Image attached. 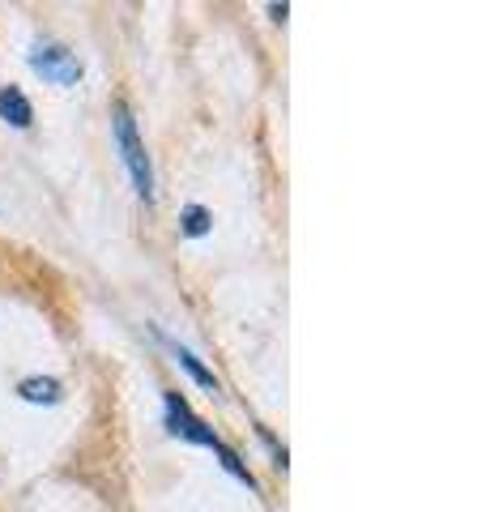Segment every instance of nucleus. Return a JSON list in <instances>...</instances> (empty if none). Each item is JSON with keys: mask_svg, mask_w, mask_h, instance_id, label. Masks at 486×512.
I'll use <instances>...</instances> for the list:
<instances>
[{"mask_svg": "<svg viewBox=\"0 0 486 512\" xmlns=\"http://www.w3.org/2000/svg\"><path fill=\"white\" fill-rule=\"evenodd\" d=\"M162 402H167V427H171V436H180V440H188V444H201V448H214L218 453V461L226 466V474H235L239 483H248V487H256V478H252V470L239 461V453L231 444H222V436L214 427H205L197 414L188 410V402H184V393H175V389H162Z\"/></svg>", "mask_w": 486, "mask_h": 512, "instance_id": "f257e3e1", "label": "nucleus"}, {"mask_svg": "<svg viewBox=\"0 0 486 512\" xmlns=\"http://www.w3.org/2000/svg\"><path fill=\"white\" fill-rule=\"evenodd\" d=\"M111 133H116V146L124 154V167L133 175V188L141 201H154V167H150V154L141 146V133H137V120L128 103H116L111 107Z\"/></svg>", "mask_w": 486, "mask_h": 512, "instance_id": "f03ea898", "label": "nucleus"}, {"mask_svg": "<svg viewBox=\"0 0 486 512\" xmlns=\"http://www.w3.org/2000/svg\"><path fill=\"white\" fill-rule=\"evenodd\" d=\"M30 69L52 86H77L81 82V60L64 43H39L35 52H30Z\"/></svg>", "mask_w": 486, "mask_h": 512, "instance_id": "7ed1b4c3", "label": "nucleus"}, {"mask_svg": "<svg viewBox=\"0 0 486 512\" xmlns=\"http://www.w3.org/2000/svg\"><path fill=\"white\" fill-rule=\"evenodd\" d=\"M154 338L162 342V346H167L171 350V355H175V363H180L184 367V372L192 376V380H197L201 384V389H209V393H218V376L214 372H209V367L197 359V355H192V350L188 346H180V342H175V338H167V333H162V329H154Z\"/></svg>", "mask_w": 486, "mask_h": 512, "instance_id": "20e7f679", "label": "nucleus"}, {"mask_svg": "<svg viewBox=\"0 0 486 512\" xmlns=\"http://www.w3.org/2000/svg\"><path fill=\"white\" fill-rule=\"evenodd\" d=\"M18 393H22V402H30V406H56L64 397V384L56 376H26L18 384Z\"/></svg>", "mask_w": 486, "mask_h": 512, "instance_id": "39448f33", "label": "nucleus"}, {"mask_svg": "<svg viewBox=\"0 0 486 512\" xmlns=\"http://www.w3.org/2000/svg\"><path fill=\"white\" fill-rule=\"evenodd\" d=\"M0 120L13 124V128H30V120H35V107H30V99L18 86L0 90Z\"/></svg>", "mask_w": 486, "mask_h": 512, "instance_id": "423d86ee", "label": "nucleus"}, {"mask_svg": "<svg viewBox=\"0 0 486 512\" xmlns=\"http://www.w3.org/2000/svg\"><path fill=\"white\" fill-rule=\"evenodd\" d=\"M180 231L192 235V239H201L209 231V210H205V205H188V210L180 214Z\"/></svg>", "mask_w": 486, "mask_h": 512, "instance_id": "0eeeda50", "label": "nucleus"}, {"mask_svg": "<svg viewBox=\"0 0 486 512\" xmlns=\"http://www.w3.org/2000/svg\"><path fill=\"white\" fill-rule=\"evenodd\" d=\"M256 436H261V440L269 444V453H273V466H278V470H286V444H278V440H273V436H269V427H256Z\"/></svg>", "mask_w": 486, "mask_h": 512, "instance_id": "6e6552de", "label": "nucleus"}, {"mask_svg": "<svg viewBox=\"0 0 486 512\" xmlns=\"http://www.w3.org/2000/svg\"><path fill=\"white\" fill-rule=\"evenodd\" d=\"M286 13H290V5H269V18L273 22H286Z\"/></svg>", "mask_w": 486, "mask_h": 512, "instance_id": "1a4fd4ad", "label": "nucleus"}]
</instances>
